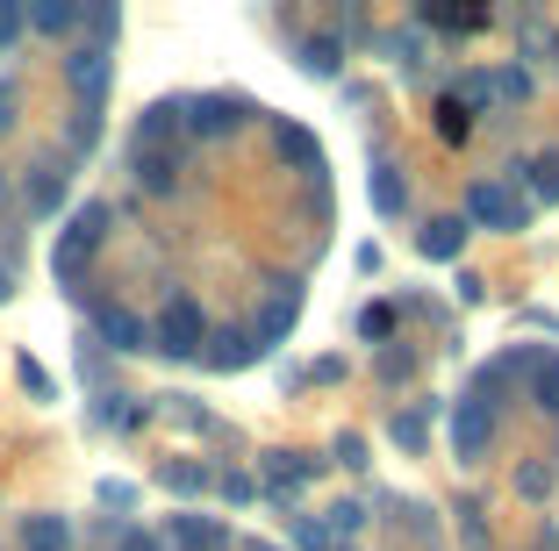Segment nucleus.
Returning a JSON list of instances; mask_svg holds the SVG:
<instances>
[{
    "label": "nucleus",
    "instance_id": "393cba45",
    "mask_svg": "<svg viewBox=\"0 0 559 551\" xmlns=\"http://www.w3.org/2000/svg\"><path fill=\"white\" fill-rule=\"evenodd\" d=\"M295 544H301V551H337V537H330L316 516H301V523H295Z\"/></svg>",
    "mask_w": 559,
    "mask_h": 551
},
{
    "label": "nucleus",
    "instance_id": "bb28decb",
    "mask_svg": "<svg viewBox=\"0 0 559 551\" xmlns=\"http://www.w3.org/2000/svg\"><path fill=\"white\" fill-rule=\"evenodd\" d=\"M495 100H531V80H524V72H495Z\"/></svg>",
    "mask_w": 559,
    "mask_h": 551
},
{
    "label": "nucleus",
    "instance_id": "412c9836",
    "mask_svg": "<svg viewBox=\"0 0 559 551\" xmlns=\"http://www.w3.org/2000/svg\"><path fill=\"white\" fill-rule=\"evenodd\" d=\"M158 480L173 487V494H201V487H209V466H187V458H173V466H158Z\"/></svg>",
    "mask_w": 559,
    "mask_h": 551
},
{
    "label": "nucleus",
    "instance_id": "4468645a",
    "mask_svg": "<svg viewBox=\"0 0 559 551\" xmlns=\"http://www.w3.org/2000/svg\"><path fill=\"white\" fill-rule=\"evenodd\" d=\"M136 187L144 194H173L180 187V158L173 151H136Z\"/></svg>",
    "mask_w": 559,
    "mask_h": 551
},
{
    "label": "nucleus",
    "instance_id": "f8f14e48",
    "mask_svg": "<svg viewBox=\"0 0 559 551\" xmlns=\"http://www.w3.org/2000/svg\"><path fill=\"white\" fill-rule=\"evenodd\" d=\"M173 544H180V551H223L230 530H223L215 516H173Z\"/></svg>",
    "mask_w": 559,
    "mask_h": 551
},
{
    "label": "nucleus",
    "instance_id": "e433bc0d",
    "mask_svg": "<svg viewBox=\"0 0 559 551\" xmlns=\"http://www.w3.org/2000/svg\"><path fill=\"white\" fill-rule=\"evenodd\" d=\"M0 301H8V265H0Z\"/></svg>",
    "mask_w": 559,
    "mask_h": 551
},
{
    "label": "nucleus",
    "instance_id": "a878e982",
    "mask_svg": "<svg viewBox=\"0 0 559 551\" xmlns=\"http://www.w3.org/2000/svg\"><path fill=\"white\" fill-rule=\"evenodd\" d=\"M424 430H430V422H424V408L395 416V444H402V452H416V444H424Z\"/></svg>",
    "mask_w": 559,
    "mask_h": 551
},
{
    "label": "nucleus",
    "instance_id": "c9c22d12",
    "mask_svg": "<svg viewBox=\"0 0 559 551\" xmlns=\"http://www.w3.org/2000/svg\"><path fill=\"white\" fill-rule=\"evenodd\" d=\"M15 122V86H0V130Z\"/></svg>",
    "mask_w": 559,
    "mask_h": 551
},
{
    "label": "nucleus",
    "instance_id": "423d86ee",
    "mask_svg": "<svg viewBox=\"0 0 559 551\" xmlns=\"http://www.w3.org/2000/svg\"><path fill=\"white\" fill-rule=\"evenodd\" d=\"M237 122H245V100H230V94H201L180 108V130H194V136H230Z\"/></svg>",
    "mask_w": 559,
    "mask_h": 551
},
{
    "label": "nucleus",
    "instance_id": "6ab92c4d",
    "mask_svg": "<svg viewBox=\"0 0 559 551\" xmlns=\"http://www.w3.org/2000/svg\"><path fill=\"white\" fill-rule=\"evenodd\" d=\"M72 22H80L72 0H36V8H29V29H44V36H66Z\"/></svg>",
    "mask_w": 559,
    "mask_h": 551
},
{
    "label": "nucleus",
    "instance_id": "7ed1b4c3",
    "mask_svg": "<svg viewBox=\"0 0 559 551\" xmlns=\"http://www.w3.org/2000/svg\"><path fill=\"white\" fill-rule=\"evenodd\" d=\"M201 344H209V323H201V309L187 301V294H173L158 315V330H151V351L165 358H201Z\"/></svg>",
    "mask_w": 559,
    "mask_h": 551
},
{
    "label": "nucleus",
    "instance_id": "4c0bfd02",
    "mask_svg": "<svg viewBox=\"0 0 559 551\" xmlns=\"http://www.w3.org/2000/svg\"><path fill=\"white\" fill-rule=\"evenodd\" d=\"M251 551H280V544H251Z\"/></svg>",
    "mask_w": 559,
    "mask_h": 551
},
{
    "label": "nucleus",
    "instance_id": "f3484780",
    "mask_svg": "<svg viewBox=\"0 0 559 551\" xmlns=\"http://www.w3.org/2000/svg\"><path fill=\"white\" fill-rule=\"evenodd\" d=\"M58 201H66V165H36V172H29V208L50 215Z\"/></svg>",
    "mask_w": 559,
    "mask_h": 551
},
{
    "label": "nucleus",
    "instance_id": "20e7f679",
    "mask_svg": "<svg viewBox=\"0 0 559 551\" xmlns=\"http://www.w3.org/2000/svg\"><path fill=\"white\" fill-rule=\"evenodd\" d=\"M295 315H301V279H273V287H265V309H259V323L245 330V337L259 344V358L273 351V344L287 337V330H295Z\"/></svg>",
    "mask_w": 559,
    "mask_h": 551
},
{
    "label": "nucleus",
    "instance_id": "6e6552de",
    "mask_svg": "<svg viewBox=\"0 0 559 551\" xmlns=\"http://www.w3.org/2000/svg\"><path fill=\"white\" fill-rule=\"evenodd\" d=\"M309 472H316V458H301V452H265L259 458V480L273 487V494H295Z\"/></svg>",
    "mask_w": 559,
    "mask_h": 551
},
{
    "label": "nucleus",
    "instance_id": "dca6fc26",
    "mask_svg": "<svg viewBox=\"0 0 559 551\" xmlns=\"http://www.w3.org/2000/svg\"><path fill=\"white\" fill-rule=\"evenodd\" d=\"M180 130V100H158V108H144V122H136V151H165V136Z\"/></svg>",
    "mask_w": 559,
    "mask_h": 551
},
{
    "label": "nucleus",
    "instance_id": "f03ea898",
    "mask_svg": "<svg viewBox=\"0 0 559 551\" xmlns=\"http://www.w3.org/2000/svg\"><path fill=\"white\" fill-rule=\"evenodd\" d=\"M466 223H488V229H524L531 223V201L516 179H480L466 194Z\"/></svg>",
    "mask_w": 559,
    "mask_h": 551
},
{
    "label": "nucleus",
    "instance_id": "4be33fe9",
    "mask_svg": "<svg viewBox=\"0 0 559 551\" xmlns=\"http://www.w3.org/2000/svg\"><path fill=\"white\" fill-rule=\"evenodd\" d=\"M524 172H531V194H538L545 208H552V201H559V158H531Z\"/></svg>",
    "mask_w": 559,
    "mask_h": 551
},
{
    "label": "nucleus",
    "instance_id": "39448f33",
    "mask_svg": "<svg viewBox=\"0 0 559 551\" xmlns=\"http://www.w3.org/2000/svg\"><path fill=\"white\" fill-rule=\"evenodd\" d=\"M108 50L100 44H86V50H72L66 58V80H72V94H80V115H100V94H108Z\"/></svg>",
    "mask_w": 559,
    "mask_h": 551
},
{
    "label": "nucleus",
    "instance_id": "2f4dec72",
    "mask_svg": "<svg viewBox=\"0 0 559 551\" xmlns=\"http://www.w3.org/2000/svg\"><path fill=\"white\" fill-rule=\"evenodd\" d=\"M409 366H416L409 351H380V380H409Z\"/></svg>",
    "mask_w": 559,
    "mask_h": 551
},
{
    "label": "nucleus",
    "instance_id": "473e14b6",
    "mask_svg": "<svg viewBox=\"0 0 559 551\" xmlns=\"http://www.w3.org/2000/svg\"><path fill=\"white\" fill-rule=\"evenodd\" d=\"M516 487H524V494H531V502H538V494H545V487H552V472H545V466H524V472H516Z\"/></svg>",
    "mask_w": 559,
    "mask_h": 551
},
{
    "label": "nucleus",
    "instance_id": "a211bd4d",
    "mask_svg": "<svg viewBox=\"0 0 559 551\" xmlns=\"http://www.w3.org/2000/svg\"><path fill=\"white\" fill-rule=\"evenodd\" d=\"M337 65H345L337 36H309V44H301V72H316V80H337Z\"/></svg>",
    "mask_w": 559,
    "mask_h": 551
},
{
    "label": "nucleus",
    "instance_id": "1a4fd4ad",
    "mask_svg": "<svg viewBox=\"0 0 559 551\" xmlns=\"http://www.w3.org/2000/svg\"><path fill=\"white\" fill-rule=\"evenodd\" d=\"M201 351H209V366H215V373H245L251 358H259V344H251L245 330H215V337L201 344Z\"/></svg>",
    "mask_w": 559,
    "mask_h": 551
},
{
    "label": "nucleus",
    "instance_id": "c756f323",
    "mask_svg": "<svg viewBox=\"0 0 559 551\" xmlns=\"http://www.w3.org/2000/svg\"><path fill=\"white\" fill-rule=\"evenodd\" d=\"M359 523H366V508H352V502H345V508H330V523H323V530H330V537H352Z\"/></svg>",
    "mask_w": 559,
    "mask_h": 551
},
{
    "label": "nucleus",
    "instance_id": "f704fd0d",
    "mask_svg": "<svg viewBox=\"0 0 559 551\" xmlns=\"http://www.w3.org/2000/svg\"><path fill=\"white\" fill-rule=\"evenodd\" d=\"M122 551H158V537H144V530H122Z\"/></svg>",
    "mask_w": 559,
    "mask_h": 551
},
{
    "label": "nucleus",
    "instance_id": "0eeeda50",
    "mask_svg": "<svg viewBox=\"0 0 559 551\" xmlns=\"http://www.w3.org/2000/svg\"><path fill=\"white\" fill-rule=\"evenodd\" d=\"M488 438H495V408H480V402H460V408H452V452H460L466 466L488 452Z\"/></svg>",
    "mask_w": 559,
    "mask_h": 551
},
{
    "label": "nucleus",
    "instance_id": "9d476101",
    "mask_svg": "<svg viewBox=\"0 0 559 551\" xmlns=\"http://www.w3.org/2000/svg\"><path fill=\"white\" fill-rule=\"evenodd\" d=\"M94 330H100V344H116V351H151V330L136 323L130 309H100Z\"/></svg>",
    "mask_w": 559,
    "mask_h": 551
},
{
    "label": "nucleus",
    "instance_id": "b1692460",
    "mask_svg": "<svg viewBox=\"0 0 559 551\" xmlns=\"http://www.w3.org/2000/svg\"><path fill=\"white\" fill-rule=\"evenodd\" d=\"M438 136H444V144H460V136H466V100L460 94L438 100Z\"/></svg>",
    "mask_w": 559,
    "mask_h": 551
},
{
    "label": "nucleus",
    "instance_id": "cd10ccee",
    "mask_svg": "<svg viewBox=\"0 0 559 551\" xmlns=\"http://www.w3.org/2000/svg\"><path fill=\"white\" fill-rule=\"evenodd\" d=\"M359 337H395V309H366L359 315Z\"/></svg>",
    "mask_w": 559,
    "mask_h": 551
},
{
    "label": "nucleus",
    "instance_id": "c85d7f7f",
    "mask_svg": "<svg viewBox=\"0 0 559 551\" xmlns=\"http://www.w3.org/2000/svg\"><path fill=\"white\" fill-rule=\"evenodd\" d=\"M15 373H22V387H29V394H36V402H50V373H44V366H36V358H22Z\"/></svg>",
    "mask_w": 559,
    "mask_h": 551
},
{
    "label": "nucleus",
    "instance_id": "7c9ffc66",
    "mask_svg": "<svg viewBox=\"0 0 559 551\" xmlns=\"http://www.w3.org/2000/svg\"><path fill=\"white\" fill-rule=\"evenodd\" d=\"M15 36H22V8H15V0H0V50L15 44Z\"/></svg>",
    "mask_w": 559,
    "mask_h": 551
},
{
    "label": "nucleus",
    "instance_id": "f257e3e1",
    "mask_svg": "<svg viewBox=\"0 0 559 551\" xmlns=\"http://www.w3.org/2000/svg\"><path fill=\"white\" fill-rule=\"evenodd\" d=\"M100 237H108V208H100V201H86V208L66 223L58 251H50V273H58V279H80V265L100 251Z\"/></svg>",
    "mask_w": 559,
    "mask_h": 551
},
{
    "label": "nucleus",
    "instance_id": "2eb2a0df",
    "mask_svg": "<svg viewBox=\"0 0 559 551\" xmlns=\"http://www.w3.org/2000/svg\"><path fill=\"white\" fill-rule=\"evenodd\" d=\"M22 551H72L66 516H22Z\"/></svg>",
    "mask_w": 559,
    "mask_h": 551
},
{
    "label": "nucleus",
    "instance_id": "aec40b11",
    "mask_svg": "<svg viewBox=\"0 0 559 551\" xmlns=\"http://www.w3.org/2000/svg\"><path fill=\"white\" fill-rule=\"evenodd\" d=\"M373 208L380 215H402V208H409V187H402L395 165H380V172H373Z\"/></svg>",
    "mask_w": 559,
    "mask_h": 551
},
{
    "label": "nucleus",
    "instance_id": "5701e85b",
    "mask_svg": "<svg viewBox=\"0 0 559 551\" xmlns=\"http://www.w3.org/2000/svg\"><path fill=\"white\" fill-rule=\"evenodd\" d=\"M531 394H538V408H552V416H559V358H538V373H531Z\"/></svg>",
    "mask_w": 559,
    "mask_h": 551
},
{
    "label": "nucleus",
    "instance_id": "9b49d317",
    "mask_svg": "<svg viewBox=\"0 0 559 551\" xmlns=\"http://www.w3.org/2000/svg\"><path fill=\"white\" fill-rule=\"evenodd\" d=\"M416 251H424V259H460L466 251V215H438V223L416 237Z\"/></svg>",
    "mask_w": 559,
    "mask_h": 551
},
{
    "label": "nucleus",
    "instance_id": "ddd939ff",
    "mask_svg": "<svg viewBox=\"0 0 559 551\" xmlns=\"http://www.w3.org/2000/svg\"><path fill=\"white\" fill-rule=\"evenodd\" d=\"M273 144L287 165H301V172H323V151H316V136L301 130V122H273Z\"/></svg>",
    "mask_w": 559,
    "mask_h": 551
},
{
    "label": "nucleus",
    "instance_id": "72a5a7b5",
    "mask_svg": "<svg viewBox=\"0 0 559 551\" xmlns=\"http://www.w3.org/2000/svg\"><path fill=\"white\" fill-rule=\"evenodd\" d=\"M337 458H345V466H366V444H359V438L345 430V438H337Z\"/></svg>",
    "mask_w": 559,
    "mask_h": 551
}]
</instances>
